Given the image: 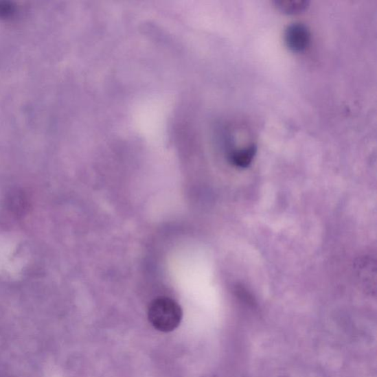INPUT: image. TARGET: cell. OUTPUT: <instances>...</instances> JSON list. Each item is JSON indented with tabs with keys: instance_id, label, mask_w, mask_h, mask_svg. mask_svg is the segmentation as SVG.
<instances>
[{
	"instance_id": "6da1fadb",
	"label": "cell",
	"mask_w": 377,
	"mask_h": 377,
	"mask_svg": "<svg viewBox=\"0 0 377 377\" xmlns=\"http://www.w3.org/2000/svg\"><path fill=\"white\" fill-rule=\"evenodd\" d=\"M182 317L180 305L170 298H157L149 306V321L159 331L169 332L176 330L181 323Z\"/></svg>"
},
{
	"instance_id": "7a4b0ae2",
	"label": "cell",
	"mask_w": 377,
	"mask_h": 377,
	"mask_svg": "<svg viewBox=\"0 0 377 377\" xmlns=\"http://www.w3.org/2000/svg\"><path fill=\"white\" fill-rule=\"evenodd\" d=\"M310 38V30L304 24L293 23L285 30V44L294 53H301L307 49Z\"/></svg>"
},
{
	"instance_id": "3957f363",
	"label": "cell",
	"mask_w": 377,
	"mask_h": 377,
	"mask_svg": "<svg viewBox=\"0 0 377 377\" xmlns=\"http://www.w3.org/2000/svg\"><path fill=\"white\" fill-rule=\"evenodd\" d=\"M26 207L27 201L21 192H12L6 199L5 209L14 218L23 216Z\"/></svg>"
},
{
	"instance_id": "277c9868",
	"label": "cell",
	"mask_w": 377,
	"mask_h": 377,
	"mask_svg": "<svg viewBox=\"0 0 377 377\" xmlns=\"http://www.w3.org/2000/svg\"><path fill=\"white\" fill-rule=\"evenodd\" d=\"M280 12L287 14H298L308 9L310 2L306 0H276L273 2Z\"/></svg>"
},
{
	"instance_id": "5b68a950",
	"label": "cell",
	"mask_w": 377,
	"mask_h": 377,
	"mask_svg": "<svg viewBox=\"0 0 377 377\" xmlns=\"http://www.w3.org/2000/svg\"><path fill=\"white\" fill-rule=\"evenodd\" d=\"M257 147L251 146L237 151H234L231 156V161L233 165L238 168H247L257 154Z\"/></svg>"
}]
</instances>
